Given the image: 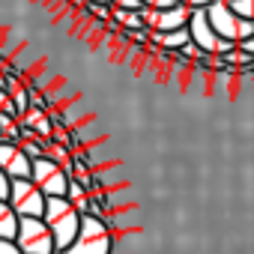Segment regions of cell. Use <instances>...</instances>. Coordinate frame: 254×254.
Here are the masks:
<instances>
[{
    "label": "cell",
    "instance_id": "6da1fadb",
    "mask_svg": "<svg viewBox=\"0 0 254 254\" xmlns=\"http://www.w3.org/2000/svg\"><path fill=\"white\" fill-rule=\"evenodd\" d=\"M42 221H45V227H48L51 236H54V248L63 251V248L75 239V233H78V227H81V212H78L66 197H45Z\"/></svg>",
    "mask_w": 254,
    "mask_h": 254
},
{
    "label": "cell",
    "instance_id": "7a4b0ae2",
    "mask_svg": "<svg viewBox=\"0 0 254 254\" xmlns=\"http://www.w3.org/2000/svg\"><path fill=\"white\" fill-rule=\"evenodd\" d=\"M111 248H114V239H111L108 221L96 215H81V227L75 239L57 254H111Z\"/></svg>",
    "mask_w": 254,
    "mask_h": 254
},
{
    "label": "cell",
    "instance_id": "3957f363",
    "mask_svg": "<svg viewBox=\"0 0 254 254\" xmlns=\"http://www.w3.org/2000/svg\"><path fill=\"white\" fill-rule=\"evenodd\" d=\"M203 15H206L209 27H212L221 39H227V42H233V45H239L242 39H248V36L254 33V21L239 18V15L230 9V3H224V0H212V3L203 9Z\"/></svg>",
    "mask_w": 254,
    "mask_h": 254
},
{
    "label": "cell",
    "instance_id": "277c9868",
    "mask_svg": "<svg viewBox=\"0 0 254 254\" xmlns=\"http://www.w3.org/2000/svg\"><path fill=\"white\" fill-rule=\"evenodd\" d=\"M6 203L18 218H42L45 212V194L36 189L33 180H9Z\"/></svg>",
    "mask_w": 254,
    "mask_h": 254
},
{
    "label": "cell",
    "instance_id": "5b68a950",
    "mask_svg": "<svg viewBox=\"0 0 254 254\" xmlns=\"http://www.w3.org/2000/svg\"><path fill=\"white\" fill-rule=\"evenodd\" d=\"M189 39H191V45H197L203 54H209V57H224L227 51H233L236 45L233 42H227V39H221L212 27H209V21H206V15H203V9H194L191 12V18H189Z\"/></svg>",
    "mask_w": 254,
    "mask_h": 254
},
{
    "label": "cell",
    "instance_id": "8992f818",
    "mask_svg": "<svg viewBox=\"0 0 254 254\" xmlns=\"http://www.w3.org/2000/svg\"><path fill=\"white\" fill-rule=\"evenodd\" d=\"M30 180L36 183V189L45 194V197H66V189H69V174L66 168H60L57 162L51 159H33L30 162Z\"/></svg>",
    "mask_w": 254,
    "mask_h": 254
},
{
    "label": "cell",
    "instance_id": "52a82bcc",
    "mask_svg": "<svg viewBox=\"0 0 254 254\" xmlns=\"http://www.w3.org/2000/svg\"><path fill=\"white\" fill-rule=\"evenodd\" d=\"M15 245L21 248V254H57L54 236L42 218H21L18 233H15Z\"/></svg>",
    "mask_w": 254,
    "mask_h": 254
},
{
    "label": "cell",
    "instance_id": "ba28073f",
    "mask_svg": "<svg viewBox=\"0 0 254 254\" xmlns=\"http://www.w3.org/2000/svg\"><path fill=\"white\" fill-rule=\"evenodd\" d=\"M141 21L150 33H168V30H183L189 27V18H191V9L186 6H168V9H147L141 6Z\"/></svg>",
    "mask_w": 254,
    "mask_h": 254
},
{
    "label": "cell",
    "instance_id": "9c48e42d",
    "mask_svg": "<svg viewBox=\"0 0 254 254\" xmlns=\"http://www.w3.org/2000/svg\"><path fill=\"white\" fill-rule=\"evenodd\" d=\"M0 171L9 180H30V159L18 150V144L0 141Z\"/></svg>",
    "mask_w": 254,
    "mask_h": 254
},
{
    "label": "cell",
    "instance_id": "30bf717a",
    "mask_svg": "<svg viewBox=\"0 0 254 254\" xmlns=\"http://www.w3.org/2000/svg\"><path fill=\"white\" fill-rule=\"evenodd\" d=\"M150 42L156 48H165V51H180L183 45H189V30H168V33H150Z\"/></svg>",
    "mask_w": 254,
    "mask_h": 254
},
{
    "label": "cell",
    "instance_id": "8fae6325",
    "mask_svg": "<svg viewBox=\"0 0 254 254\" xmlns=\"http://www.w3.org/2000/svg\"><path fill=\"white\" fill-rule=\"evenodd\" d=\"M111 24L114 27H123L126 33L144 30V21H141V12L138 9H111Z\"/></svg>",
    "mask_w": 254,
    "mask_h": 254
},
{
    "label": "cell",
    "instance_id": "7c38bea8",
    "mask_svg": "<svg viewBox=\"0 0 254 254\" xmlns=\"http://www.w3.org/2000/svg\"><path fill=\"white\" fill-rule=\"evenodd\" d=\"M66 200L81 212V215H87L90 212V206H93V194L81 186V183H75V180H69V189H66Z\"/></svg>",
    "mask_w": 254,
    "mask_h": 254
},
{
    "label": "cell",
    "instance_id": "4fadbf2b",
    "mask_svg": "<svg viewBox=\"0 0 254 254\" xmlns=\"http://www.w3.org/2000/svg\"><path fill=\"white\" fill-rule=\"evenodd\" d=\"M18 215L12 212V206L6 200H0V239H9L15 242V233H18Z\"/></svg>",
    "mask_w": 254,
    "mask_h": 254
},
{
    "label": "cell",
    "instance_id": "5bb4252c",
    "mask_svg": "<svg viewBox=\"0 0 254 254\" xmlns=\"http://www.w3.org/2000/svg\"><path fill=\"white\" fill-rule=\"evenodd\" d=\"M0 141H9V144H18L21 141V126L15 117L0 111Z\"/></svg>",
    "mask_w": 254,
    "mask_h": 254
},
{
    "label": "cell",
    "instance_id": "9a60e30c",
    "mask_svg": "<svg viewBox=\"0 0 254 254\" xmlns=\"http://www.w3.org/2000/svg\"><path fill=\"white\" fill-rule=\"evenodd\" d=\"M18 150L33 162V159H42L45 156V141H39V138H21L18 141Z\"/></svg>",
    "mask_w": 254,
    "mask_h": 254
},
{
    "label": "cell",
    "instance_id": "2e32d148",
    "mask_svg": "<svg viewBox=\"0 0 254 254\" xmlns=\"http://www.w3.org/2000/svg\"><path fill=\"white\" fill-rule=\"evenodd\" d=\"M230 9L245 21H254V0H230Z\"/></svg>",
    "mask_w": 254,
    "mask_h": 254
},
{
    "label": "cell",
    "instance_id": "e0dca14e",
    "mask_svg": "<svg viewBox=\"0 0 254 254\" xmlns=\"http://www.w3.org/2000/svg\"><path fill=\"white\" fill-rule=\"evenodd\" d=\"M96 18H102V21H111V6L108 3H84Z\"/></svg>",
    "mask_w": 254,
    "mask_h": 254
},
{
    "label": "cell",
    "instance_id": "ac0fdd59",
    "mask_svg": "<svg viewBox=\"0 0 254 254\" xmlns=\"http://www.w3.org/2000/svg\"><path fill=\"white\" fill-rule=\"evenodd\" d=\"M111 9H141V0H108Z\"/></svg>",
    "mask_w": 254,
    "mask_h": 254
},
{
    "label": "cell",
    "instance_id": "d6986e66",
    "mask_svg": "<svg viewBox=\"0 0 254 254\" xmlns=\"http://www.w3.org/2000/svg\"><path fill=\"white\" fill-rule=\"evenodd\" d=\"M141 6H147V9H168V6H177V0H141Z\"/></svg>",
    "mask_w": 254,
    "mask_h": 254
},
{
    "label": "cell",
    "instance_id": "ffe728a7",
    "mask_svg": "<svg viewBox=\"0 0 254 254\" xmlns=\"http://www.w3.org/2000/svg\"><path fill=\"white\" fill-rule=\"evenodd\" d=\"M177 3H180V6H186V9H191V12H194V9H206V6H209V3H212V0H177Z\"/></svg>",
    "mask_w": 254,
    "mask_h": 254
},
{
    "label": "cell",
    "instance_id": "44dd1931",
    "mask_svg": "<svg viewBox=\"0 0 254 254\" xmlns=\"http://www.w3.org/2000/svg\"><path fill=\"white\" fill-rule=\"evenodd\" d=\"M0 254H21V248L9 239H0Z\"/></svg>",
    "mask_w": 254,
    "mask_h": 254
},
{
    "label": "cell",
    "instance_id": "7402d4cb",
    "mask_svg": "<svg viewBox=\"0 0 254 254\" xmlns=\"http://www.w3.org/2000/svg\"><path fill=\"white\" fill-rule=\"evenodd\" d=\"M6 194H9V177L0 171V200H6Z\"/></svg>",
    "mask_w": 254,
    "mask_h": 254
},
{
    "label": "cell",
    "instance_id": "603a6c76",
    "mask_svg": "<svg viewBox=\"0 0 254 254\" xmlns=\"http://www.w3.org/2000/svg\"><path fill=\"white\" fill-rule=\"evenodd\" d=\"M236 48H242V51H245V54H251V57H254V33H251V36H248V39H242V42H239V45H236Z\"/></svg>",
    "mask_w": 254,
    "mask_h": 254
},
{
    "label": "cell",
    "instance_id": "cb8c5ba5",
    "mask_svg": "<svg viewBox=\"0 0 254 254\" xmlns=\"http://www.w3.org/2000/svg\"><path fill=\"white\" fill-rule=\"evenodd\" d=\"M224 3H230V0H224Z\"/></svg>",
    "mask_w": 254,
    "mask_h": 254
}]
</instances>
